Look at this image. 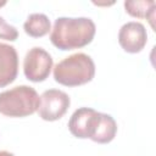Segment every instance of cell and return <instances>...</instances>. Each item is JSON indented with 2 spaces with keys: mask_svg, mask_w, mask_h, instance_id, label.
Segmentation results:
<instances>
[{
  "mask_svg": "<svg viewBox=\"0 0 156 156\" xmlns=\"http://www.w3.org/2000/svg\"><path fill=\"white\" fill-rule=\"evenodd\" d=\"M23 29H24L26 34H28L29 37L40 38V37L46 35L50 32L51 22L46 15L34 12L27 17V20L23 24Z\"/></svg>",
  "mask_w": 156,
  "mask_h": 156,
  "instance_id": "obj_10",
  "label": "cell"
},
{
  "mask_svg": "<svg viewBox=\"0 0 156 156\" xmlns=\"http://www.w3.org/2000/svg\"><path fill=\"white\" fill-rule=\"evenodd\" d=\"M96 32L95 23L88 17H58L54 22L50 40L60 50H73L90 44Z\"/></svg>",
  "mask_w": 156,
  "mask_h": 156,
  "instance_id": "obj_1",
  "label": "cell"
},
{
  "mask_svg": "<svg viewBox=\"0 0 156 156\" xmlns=\"http://www.w3.org/2000/svg\"><path fill=\"white\" fill-rule=\"evenodd\" d=\"M4 5H6V1H5V0L0 1V7H1V6H4Z\"/></svg>",
  "mask_w": 156,
  "mask_h": 156,
  "instance_id": "obj_14",
  "label": "cell"
},
{
  "mask_svg": "<svg viewBox=\"0 0 156 156\" xmlns=\"http://www.w3.org/2000/svg\"><path fill=\"white\" fill-rule=\"evenodd\" d=\"M116 133H117V123L115 118L111 115L101 112L99 124L96 127L94 135L91 136V140L99 144H107L115 139Z\"/></svg>",
  "mask_w": 156,
  "mask_h": 156,
  "instance_id": "obj_11",
  "label": "cell"
},
{
  "mask_svg": "<svg viewBox=\"0 0 156 156\" xmlns=\"http://www.w3.org/2000/svg\"><path fill=\"white\" fill-rule=\"evenodd\" d=\"M0 156H15L12 152H10V151H6V150H1L0 151Z\"/></svg>",
  "mask_w": 156,
  "mask_h": 156,
  "instance_id": "obj_13",
  "label": "cell"
},
{
  "mask_svg": "<svg viewBox=\"0 0 156 156\" xmlns=\"http://www.w3.org/2000/svg\"><path fill=\"white\" fill-rule=\"evenodd\" d=\"M126 12L136 18H146L155 30V9L156 2L154 0H127L124 1Z\"/></svg>",
  "mask_w": 156,
  "mask_h": 156,
  "instance_id": "obj_9",
  "label": "cell"
},
{
  "mask_svg": "<svg viewBox=\"0 0 156 156\" xmlns=\"http://www.w3.org/2000/svg\"><path fill=\"white\" fill-rule=\"evenodd\" d=\"M52 63V57L45 49L34 46L29 49L24 56L23 73L30 82H44L51 72Z\"/></svg>",
  "mask_w": 156,
  "mask_h": 156,
  "instance_id": "obj_4",
  "label": "cell"
},
{
  "mask_svg": "<svg viewBox=\"0 0 156 156\" xmlns=\"http://www.w3.org/2000/svg\"><path fill=\"white\" fill-rule=\"evenodd\" d=\"M71 105L69 96L58 89L45 90L40 95L38 113L39 117L48 122H54L60 119L68 110Z\"/></svg>",
  "mask_w": 156,
  "mask_h": 156,
  "instance_id": "obj_5",
  "label": "cell"
},
{
  "mask_svg": "<svg viewBox=\"0 0 156 156\" xmlns=\"http://www.w3.org/2000/svg\"><path fill=\"white\" fill-rule=\"evenodd\" d=\"M18 73V55L15 46L0 43V88L12 83Z\"/></svg>",
  "mask_w": 156,
  "mask_h": 156,
  "instance_id": "obj_8",
  "label": "cell"
},
{
  "mask_svg": "<svg viewBox=\"0 0 156 156\" xmlns=\"http://www.w3.org/2000/svg\"><path fill=\"white\" fill-rule=\"evenodd\" d=\"M40 96L29 85H17L0 93V113L6 117H27L39 107Z\"/></svg>",
  "mask_w": 156,
  "mask_h": 156,
  "instance_id": "obj_3",
  "label": "cell"
},
{
  "mask_svg": "<svg viewBox=\"0 0 156 156\" xmlns=\"http://www.w3.org/2000/svg\"><path fill=\"white\" fill-rule=\"evenodd\" d=\"M18 38V30L16 27L9 24L1 16H0V39L15 41Z\"/></svg>",
  "mask_w": 156,
  "mask_h": 156,
  "instance_id": "obj_12",
  "label": "cell"
},
{
  "mask_svg": "<svg viewBox=\"0 0 156 156\" xmlns=\"http://www.w3.org/2000/svg\"><path fill=\"white\" fill-rule=\"evenodd\" d=\"M95 76V63L84 52H76L54 67V79L65 87H78L89 83Z\"/></svg>",
  "mask_w": 156,
  "mask_h": 156,
  "instance_id": "obj_2",
  "label": "cell"
},
{
  "mask_svg": "<svg viewBox=\"0 0 156 156\" xmlns=\"http://www.w3.org/2000/svg\"><path fill=\"white\" fill-rule=\"evenodd\" d=\"M147 41V33L140 22L130 21L124 23L118 32V43L121 48L129 54L140 52Z\"/></svg>",
  "mask_w": 156,
  "mask_h": 156,
  "instance_id": "obj_7",
  "label": "cell"
},
{
  "mask_svg": "<svg viewBox=\"0 0 156 156\" xmlns=\"http://www.w3.org/2000/svg\"><path fill=\"white\" fill-rule=\"evenodd\" d=\"M100 116L101 112L90 107L77 108L68 121V129L71 134L79 139H91L99 124Z\"/></svg>",
  "mask_w": 156,
  "mask_h": 156,
  "instance_id": "obj_6",
  "label": "cell"
}]
</instances>
